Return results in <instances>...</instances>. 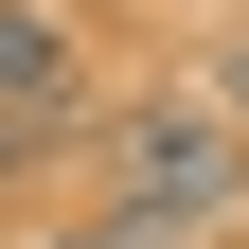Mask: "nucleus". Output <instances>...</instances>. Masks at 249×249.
Segmentation results:
<instances>
[{"mask_svg":"<svg viewBox=\"0 0 249 249\" xmlns=\"http://www.w3.org/2000/svg\"><path fill=\"white\" fill-rule=\"evenodd\" d=\"M213 107H231V124H249V36H213Z\"/></svg>","mask_w":249,"mask_h":249,"instance_id":"4","label":"nucleus"},{"mask_svg":"<svg viewBox=\"0 0 249 249\" xmlns=\"http://www.w3.org/2000/svg\"><path fill=\"white\" fill-rule=\"evenodd\" d=\"M107 213H160V231H231V213H249V124L231 107H213V89H196V107H124V142H107Z\"/></svg>","mask_w":249,"mask_h":249,"instance_id":"1","label":"nucleus"},{"mask_svg":"<svg viewBox=\"0 0 249 249\" xmlns=\"http://www.w3.org/2000/svg\"><path fill=\"white\" fill-rule=\"evenodd\" d=\"M0 178H18V124H0Z\"/></svg>","mask_w":249,"mask_h":249,"instance_id":"5","label":"nucleus"},{"mask_svg":"<svg viewBox=\"0 0 249 249\" xmlns=\"http://www.w3.org/2000/svg\"><path fill=\"white\" fill-rule=\"evenodd\" d=\"M71 107H89V36L53 0H0V124L36 142V124H71Z\"/></svg>","mask_w":249,"mask_h":249,"instance_id":"2","label":"nucleus"},{"mask_svg":"<svg viewBox=\"0 0 249 249\" xmlns=\"http://www.w3.org/2000/svg\"><path fill=\"white\" fill-rule=\"evenodd\" d=\"M53 249H107V231H53Z\"/></svg>","mask_w":249,"mask_h":249,"instance_id":"6","label":"nucleus"},{"mask_svg":"<svg viewBox=\"0 0 249 249\" xmlns=\"http://www.w3.org/2000/svg\"><path fill=\"white\" fill-rule=\"evenodd\" d=\"M89 231H107V249H196V231H160V213H89Z\"/></svg>","mask_w":249,"mask_h":249,"instance_id":"3","label":"nucleus"}]
</instances>
